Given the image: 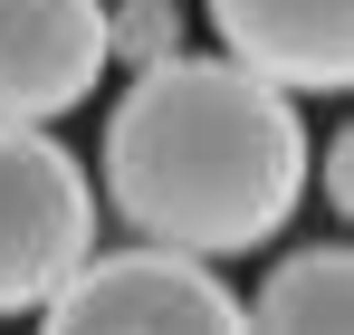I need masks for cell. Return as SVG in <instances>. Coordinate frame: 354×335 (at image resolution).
I'll return each instance as SVG.
<instances>
[{
  "mask_svg": "<svg viewBox=\"0 0 354 335\" xmlns=\"http://www.w3.org/2000/svg\"><path fill=\"white\" fill-rule=\"evenodd\" d=\"M96 172L134 239L239 259L297 221L306 125L288 87L249 77L239 57H163V67H134V87L115 96Z\"/></svg>",
  "mask_w": 354,
  "mask_h": 335,
  "instance_id": "6da1fadb",
  "label": "cell"
},
{
  "mask_svg": "<svg viewBox=\"0 0 354 335\" xmlns=\"http://www.w3.org/2000/svg\"><path fill=\"white\" fill-rule=\"evenodd\" d=\"M96 249V192L48 125L0 115V316H39Z\"/></svg>",
  "mask_w": 354,
  "mask_h": 335,
  "instance_id": "7a4b0ae2",
  "label": "cell"
},
{
  "mask_svg": "<svg viewBox=\"0 0 354 335\" xmlns=\"http://www.w3.org/2000/svg\"><path fill=\"white\" fill-rule=\"evenodd\" d=\"M58 335H124V326H192V335H221L249 326V307L230 297L221 259H192V249H86L67 287L39 307Z\"/></svg>",
  "mask_w": 354,
  "mask_h": 335,
  "instance_id": "3957f363",
  "label": "cell"
},
{
  "mask_svg": "<svg viewBox=\"0 0 354 335\" xmlns=\"http://www.w3.org/2000/svg\"><path fill=\"white\" fill-rule=\"evenodd\" d=\"M106 77V0H0V115L48 125Z\"/></svg>",
  "mask_w": 354,
  "mask_h": 335,
  "instance_id": "277c9868",
  "label": "cell"
},
{
  "mask_svg": "<svg viewBox=\"0 0 354 335\" xmlns=\"http://www.w3.org/2000/svg\"><path fill=\"white\" fill-rule=\"evenodd\" d=\"M221 57L288 96H345L354 87V0H201Z\"/></svg>",
  "mask_w": 354,
  "mask_h": 335,
  "instance_id": "5b68a950",
  "label": "cell"
},
{
  "mask_svg": "<svg viewBox=\"0 0 354 335\" xmlns=\"http://www.w3.org/2000/svg\"><path fill=\"white\" fill-rule=\"evenodd\" d=\"M249 326H268V335H345L354 326V249L345 239L288 249L259 278V297H249Z\"/></svg>",
  "mask_w": 354,
  "mask_h": 335,
  "instance_id": "8992f818",
  "label": "cell"
},
{
  "mask_svg": "<svg viewBox=\"0 0 354 335\" xmlns=\"http://www.w3.org/2000/svg\"><path fill=\"white\" fill-rule=\"evenodd\" d=\"M106 57H124V67L182 57V10L173 0H115V10H106Z\"/></svg>",
  "mask_w": 354,
  "mask_h": 335,
  "instance_id": "52a82bcc",
  "label": "cell"
},
{
  "mask_svg": "<svg viewBox=\"0 0 354 335\" xmlns=\"http://www.w3.org/2000/svg\"><path fill=\"white\" fill-rule=\"evenodd\" d=\"M316 192H326L335 211H354V134H335V144L316 154Z\"/></svg>",
  "mask_w": 354,
  "mask_h": 335,
  "instance_id": "ba28073f",
  "label": "cell"
}]
</instances>
